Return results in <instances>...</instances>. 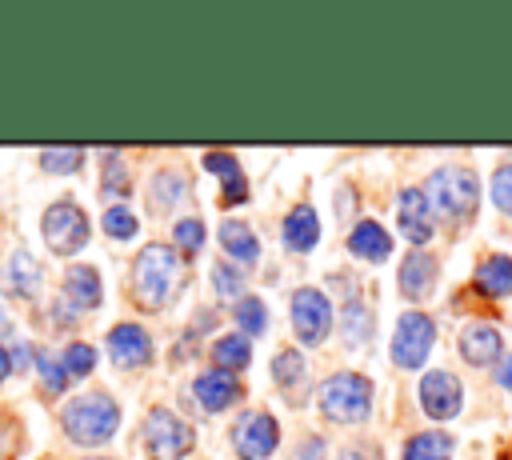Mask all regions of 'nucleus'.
Returning <instances> with one entry per match:
<instances>
[{
    "mask_svg": "<svg viewBox=\"0 0 512 460\" xmlns=\"http://www.w3.org/2000/svg\"><path fill=\"white\" fill-rule=\"evenodd\" d=\"M40 228H44V244H48L56 256H72V252H80V248L88 244V216H84V208H76L72 200L52 204V208L44 212Z\"/></svg>",
    "mask_w": 512,
    "mask_h": 460,
    "instance_id": "5",
    "label": "nucleus"
},
{
    "mask_svg": "<svg viewBox=\"0 0 512 460\" xmlns=\"http://www.w3.org/2000/svg\"><path fill=\"white\" fill-rule=\"evenodd\" d=\"M436 288V260L428 252H408L400 264V292L408 300H424Z\"/></svg>",
    "mask_w": 512,
    "mask_h": 460,
    "instance_id": "16",
    "label": "nucleus"
},
{
    "mask_svg": "<svg viewBox=\"0 0 512 460\" xmlns=\"http://www.w3.org/2000/svg\"><path fill=\"white\" fill-rule=\"evenodd\" d=\"M144 444H148L152 460H184V452L192 448V428L176 412L152 408L144 420Z\"/></svg>",
    "mask_w": 512,
    "mask_h": 460,
    "instance_id": "6",
    "label": "nucleus"
},
{
    "mask_svg": "<svg viewBox=\"0 0 512 460\" xmlns=\"http://www.w3.org/2000/svg\"><path fill=\"white\" fill-rule=\"evenodd\" d=\"M104 232L108 236H116V240H128V236H136V216L128 212V208H108L104 212Z\"/></svg>",
    "mask_w": 512,
    "mask_h": 460,
    "instance_id": "30",
    "label": "nucleus"
},
{
    "mask_svg": "<svg viewBox=\"0 0 512 460\" xmlns=\"http://www.w3.org/2000/svg\"><path fill=\"white\" fill-rule=\"evenodd\" d=\"M432 340H436V328L424 312H404L396 320V332H392V360L396 368H420L432 352Z\"/></svg>",
    "mask_w": 512,
    "mask_h": 460,
    "instance_id": "7",
    "label": "nucleus"
},
{
    "mask_svg": "<svg viewBox=\"0 0 512 460\" xmlns=\"http://www.w3.org/2000/svg\"><path fill=\"white\" fill-rule=\"evenodd\" d=\"M396 216H400V232L412 244H428L432 240V204H428V196L420 188H404L400 192Z\"/></svg>",
    "mask_w": 512,
    "mask_h": 460,
    "instance_id": "12",
    "label": "nucleus"
},
{
    "mask_svg": "<svg viewBox=\"0 0 512 460\" xmlns=\"http://www.w3.org/2000/svg\"><path fill=\"white\" fill-rule=\"evenodd\" d=\"M108 356L120 364V368H140L152 360V340L140 324H116L108 332Z\"/></svg>",
    "mask_w": 512,
    "mask_h": 460,
    "instance_id": "11",
    "label": "nucleus"
},
{
    "mask_svg": "<svg viewBox=\"0 0 512 460\" xmlns=\"http://www.w3.org/2000/svg\"><path fill=\"white\" fill-rule=\"evenodd\" d=\"M64 300H68L76 312L96 308V304H100V276H96V268L72 264V268L64 272Z\"/></svg>",
    "mask_w": 512,
    "mask_h": 460,
    "instance_id": "17",
    "label": "nucleus"
},
{
    "mask_svg": "<svg viewBox=\"0 0 512 460\" xmlns=\"http://www.w3.org/2000/svg\"><path fill=\"white\" fill-rule=\"evenodd\" d=\"M344 320H348V324H344V336H348V344H364V340H368V332H372V328H368V312H364L360 304H348Z\"/></svg>",
    "mask_w": 512,
    "mask_h": 460,
    "instance_id": "32",
    "label": "nucleus"
},
{
    "mask_svg": "<svg viewBox=\"0 0 512 460\" xmlns=\"http://www.w3.org/2000/svg\"><path fill=\"white\" fill-rule=\"evenodd\" d=\"M4 280H8V288H12L16 296L32 300V296L40 292V264H36L28 252H12V256H8V268H4Z\"/></svg>",
    "mask_w": 512,
    "mask_h": 460,
    "instance_id": "22",
    "label": "nucleus"
},
{
    "mask_svg": "<svg viewBox=\"0 0 512 460\" xmlns=\"http://www.w3.org/2000/svg\"><path fill=\"white\" fill-rule=\"evenodd\" d=\"M492 204L504 216H512V164H504V168L492 172Z\"/></svg>",
    "mask_w": 512,
    "mask_h": 460,
    "instance_id": "31",
    "label": "nucleus"
},
{
    "mask_svg": "<svg viewBox=\"0 0 512 460\" xmlns=\"http://www.w3.org/2000/svg\"><path fill=\"white\" fill-rule=\"evenodd\" d=\"M104 196H128V172H124V164L116 156L104 168Z\"/></svg>",
    "mask_w": 512,
    "mask_h": 460,
    "instance_id": "35",
    "label": "nucleus"
},
{
    "mask_svg": "<svg viewBox=\"0 0 512 460\" xmlns=\"http://www.w3.org/2000/svg\"><path fill=\"white\" fill-rule=\"evenodd\" d=\"M236 320H240V328L248 336H260L268 328V308L256 296H244V300H236Z\"/></svg>",
    "mask_w": 512,
    "mask_h": 460,
    "instance_id": "27",
    "label": "nucleus"
},
{
    "mask_svg": "<svg viewBox=\"0 0 512 460\" xmlns=\"http://www.w3.org/2000/svg\"><path fill=\"white\" fill-rule=\"evenodd\" d=\"M192 392H196V400H200L208 412H224V408H232V404L244 396L240 380H236L232 372H224V368L200 372V376H196V384H192Z\"/></svg>",
    "mask_w": 512,
    "mask_h": 460,
    "instance_id": "13",
    "label": "nucleus"
},
{
    "mask_svg": "<svg viewBox=\"0 0 512 460\" xmlns=\"http://www.w3.org/2000/svg\"><path fill=\"white\" fill-rule=\"evenodd\" d=\"M272 376H276V384H280L284 396H288V388H300V384H304V356H300L296 348H280V352L272 356Z\"/></svg>",
    "mask_w": 512,
    "mask_h": 460,
    "instance_id": "24",
    "label": "nucleus"
},
{
    "mask_svg": "<svg viewBox=\"0 0 512 460\" xmlns=\"http://www.w3.org/2000/svg\"><path fill=\"white\" fill-rule=\"evenodd\" d=\"M0 332H8V316L4 312H0Z\"/></svg>",
    "mask_w": 512,
    "mask_h": 460,
    "instance_id": "41",
    "label": "nucleus"
},
{
    "mask_svg": "<svg viewBox=\"0 0 512 460\" xmlns=\"http://www.w3.org/2000/svg\"><path fill=\"white\" fill-rule=\"evenodd\" d=\"M296 460H324V440H304V448H300V456Z\"/></svg>",
    "mask_w": 512,
    "mask_h": 460,
    "instance_id": "37",
    "label": "nucleus"
},
{
    "mask_svg": "<svg viewBox=\"0 0 512 460\" xmlns=\"http://www.w3.org/2000/svg\"><path fill=\"white\" fill-rule=\"evenodd\" d=\"M60 364H64L68 376H88V372L96 368V352H92L88 344H68L64 356H60Z\"/></svg>",
    "mask_w": 512,
    "mask_h": 460,
    "instance_id": "29",
    "label": "nucleus"
},
{
    "mask_svg": "<svg viewBox=\"0 0 512 460\" xmlns=\"http://www.w3.org/2000/svg\"><path fill=\"white\" fill-rule=\"evenodd\" d=\"M316 400H320V412H324L328 420H336V424H356V420H364V416L372 412V384H368V376H360V372H332V376L320 384Z\"/></svg>",
    "mask_w": 512,
    "mask_h": 460,
    "instance_id": "4",
    "label": "nucleus"
},
{
    "mask_svg": "<svg viewBox=\"0 0 512 460\" xmlns=\"http://www.w3.org/2000/svg\"><path fill=\"white\" fill-rule=\"evenodd\" d=\"M36 368H40V376H44V384H48V392H60L64 384H68V372H64V364L56 360V356H36Z\"/></svg>",
    "mask_w": 512,
    "mask_h": 460,
    "instance_id": "34",
    "label": "nucleus"
},
{
    "mask_svg": "<svg viewBox=\"0 0 512 460\" xmlns=\"http://www.w3.org/2000/svg\"><path fill=\"white\" fill-rule=\"evenodd\" d=\"M276 444H280V428H276V420L268 412H248L232 428V448L244 460H264V456L276 452Z\"/></svg>",
    "mask_w": 512,
    "mask_h": 460,
    "instance_id": "9",
    "label": "nucleus"
},
{
    "mask_svg": "<svg viewBox=\"0 0 512 460\" xmlns=\"http://www.w3.org/2000/svg\"><path fill=\"white\" fill-rule=\"evenodd\" d=\"M40 164L48 172H76L84 164V148H44L40 152Z\"/></svg>",
    "mask_w": 512,
    "mask_h": 460,
    "instance_id": "28",
    "label": "nucleus"
},
{
    "mask_svg": "<svg viewBox=\"0 0 512 460\" xmlns=\"http://www.w3.org/2000/svg\"><path fill=\"white\" fill-rule=\"evenodd\" d=\"M348 248H352V256H360V260H384V256L392 252V236H388L376 220H360V224L348 232Z\"/></svg>",
    "mask_w": 512,
    "mask_h": 460,
    "instance_id": "19",
    "label": "nucleus"
},
{
    "mask_svg": "<svg viewBox=\"0 0 512 460\" xmlns=\"http://www.w3.org/2000/svg\"><path fill=\"white\" fill-rule=\"evenodd\" d=\"M176 244L184 248V252H196L200 244H204V224L192 216V220H180L176 224Z\"/></svg>",
    "mask_w": 512,
    "mask_h": 460,
    "instance_id": "36",
    "label": "nucleus"
},
{
    "mask_svg": "<svg viewBox=\"0 0 512 460\" xmlns=\"http://www.w3.org/2000/svg\"><path fill=\"white\" fill-rule=\"evenodd\" d=\"M212 284H216L220 296H240L244 292V280H240V272L232 264H216L212 268Z\"/></svg>",
    "mask_w": 512,
    "mask_h": 460,
    "instance_id": "33",
    "label": "nucleus"
},
{
    "mask_svg": "<svg viewBox=\"0 0 512 460\" xmlns=\"http://www.w3.org/2000/svg\"><path fill=\"white\" fill-rule=\"evenodd\" d=\"M424 196L428 204L448 216V220H468L476 212V200H480V180L472 168L464 164H448V168H436L424 184Z\"/></svg>",
    "mask_w": 512,
    "mask_h": 460,
    "instance_id": "3",
    "label": "nucleus"
},
{
    "mask_svg": "<svg viewBox=\"0 0 512 460\" xmlns=\"http://www.w3.org/2000/svg\"><path fill=\"white\" fill-rule=\"evenodd\" d=\"M212 356H216V364H220L224 372L244 368V364H248V356H252L248 336H220V340L212 344Z\"/></svg>",
    "mask_w": 512,
    "mask_h": 460,
    "instance_id": "25",
    "label": "nucleus"
},
{
    "mask_svg": "<svg viewBox=\"0 0 512 460\" xmlns=\"http://www.w3.org/2000/svg\"><path fill=\"white\" fill-rule=\"evenodd\" d=\"M220 244H224V252H228L232 260H240V264H252V260L260 256V240H256V232H252L244 220H224V224H220Z\"/></svg>",
    "mask_w": 512,
    "mask_h": 460,
    "instance_id": "20",
    "label": "nucleus"
},
{
    "mask_svg": "<svg viewBox=\"0 0 512 460\" xmlns=\"http://www.w3.org/2000/svg\"><path fill=\"white\" fill-rule=\"evenodd\" d=\"M64 420V432L76 440V444H104L112 440V432L120 428V408L108 392H88V396H76L64 404L60 412Z\"/></svg>",
    "mask_w": 512,
    "mask_h": 460,
    "instance_id": "1",
    "label": "nucleus"
},
{
    "mask_svg": "<svg viewBox=\"0 0 512 460\" xmlns=\"http://www.w3.org/2000/svg\"><path fill=\"white\" fill-rule=\"evenodd\" d=\"M180 192H184V180H180L176 172H160V176L152 180V208H156V212H168V208L180 200Z\"/></svg>",
    "mask_w": 512,
    "mask_h": 460,
    "instance_id": "26",
    "label": "nucleus"
},
{
    "mask_svg": "<svg viewBox=\"0 0 512 460\" xmlns=\"http://www.w3.org/2000/svg\"><path fill=\"white\" fill-rule=\"evenodd\" d=\"M8 368H12V360H8V352H4V348H0V380H4V376H8Z\"/></svg>",
    "mask_w": 512,
    "mask_h": 460,
    "instance_id": "40",
    "label": "nucleus"
},
{
    "mask_svg": "<svg viewBox=\"0 0 512 460\" xmlns=\"http://www.w3.org/2000/svg\"><path fill=\"white\" fill-rule=\"evenodd\" d=\"M204 168L220 176V204H244L248 200V180H244L240 160L232 152H208Z\"/></svg>",
    "mask_w": 512,
    "mask_h": 460,
    "instance_id": "15",
    "label": "nucleus"
},
{
    "mask_svg": "<svg viewBox=\"0 0 512 460\" xmlns=\"http://www.w3.org/2000/svg\"><path fill=\"white\" fill-rule=\"evenodd\" d=\"M292 328L304 344H320L332 332V304L320 288H300L292 296Z\"/></svg>",
    "mask_w": 512,
    "mask_h": 460,
    "instance_id": "8",
    "label": "nucleus"
},
{
    "mask_svg": "<svg viewBox=\"0 0 512 460\" xmlns=\"http://www.w3.org/2000/svg\"><path fill=\"white\" fill-rule=\"evenodd\" d=\"M476 288L492 300L500 296H512V256H488L480 268H476Z\"/></svg>",
    "mask_w": 512,
    "mask_h": 460,
    "instance_id": "21",
    "label": "nucleus"
},
{
    "mask_svg": "<svg viewBox=\"0 0 512 460\" xmlns=\"http://www.w3.org/2000/svg\"><path fill=\"white\" fill-rule=\"evenodd\" d=\"M176 280H180V260H176V248L168 244H148L132 264V288L144 308H164Z\"/></svg>",
    "mask_w": 512,
    "mask_h": 460,
    "instance_id": "2",
    "label": "nucleus"
},
{
    "mask_svg": "<svg viewBox=\"0 0 512 460\" xmlns=\"http://www.w3.org/2000/svg\"><path fill=\"white\" fill-rule=\"evenodd\" d=\"M460 400H464V392L452 372H428L420 380V404L432 420H452L460 412Z\"/></svg>",
    "mask_w": 512,
    "mask_h": 460,
    "instance_id": "10",
    "label": "nucleus"
},
{
    "mask_svg": "<svg viewBox=\"0 0 512 460\" xmlns=\"http://www.w3.org/2000/svg\"><path fill=\"white\" fill-rule=\"evenodd\" d=\"M500 352H504V340H500V332L492 328V324H468L464 332H460V356L468 360V364H476V368H484V364H496L500 360Z\"/></svg>",
    "mask_w": 512,
    "mask_h": 460,
    "instance_id": "14",
    "label": "nucleus"
},
{
    "mask_svg": "<svg viewBox=\"0 0 512 460\" xmlns=\"http://www.w3.org/2000/svg\"><path fill=\"white\" fill-rule=\"evenodd\" d=\"M320 240V220H316V208L312 204H296L284 220V244L292 252H308L312 244Z\"/></svg>",
    "mask_w": 512,
    "mask_h": 460,
    "instance_id": "18",
    "label": "nucleus"
},
{
    "mask_svg": "<svg viewBox=\"0 0 512 460\" xmlns=\"http://www.w3.org/2000/svg\"><path fill=\"white\" fill-rule=\"evenodd\" d=\"M8 360H12L16 368H24V364H28V348H24V344H16V348L8 352Z\"/></svg>",
    "mask_w": 512,
    "mask_h": 460,
    "instance_id": "38",
    "label": "nucleus"
},
{
    "mask_svg": "<svg viewBox=\"0 0 512 460\" xmlns=\"http://www.w3.org/2000/svg\"><path fill=\"white\" fill-rule=\"evenodd\" d=\"M500 384L512 388V360H504V368H500Z\"/></svg>",
    "mask_w": 512,
    "mask_h": 460,
    "instance_id": "39",
    "label": "nucleus"
},
{
    "mask_svg": "<svg viewBox=\"0 0 512 460\" xmlns=\"http://www.w3.org/2000/svg\"><path fill=\"white\" fill-rule=\"evenodd\" d=\"M404 460H452V436H444V432H416L404 444Z\"/></svg>",
    "mask_w": 512,
    "mask_h": 460,
    "instance_id": "23",
    "label": "nucleus"
}]
</instances>
